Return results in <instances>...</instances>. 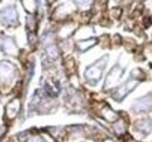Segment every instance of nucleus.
Segmentation results:
<instances>
[{"label":"nucleus","instance_id":"nucleus-10","mask_svg":"<svg viewBox=\"0 0 152 142\" xmlns=\"http://www.w3.org/2000/svg\"><path fill=\"white\" fill-rule=\"evenodd\" d=\"M102 115H103L105 119L110 120V121H115V120L117 119L116 113H115V112H113L110 108H105V110H103V112H102Z\"/></svg>","mask_w":152,"mask_h":142},{"label":"nucleus","instance_id":"nucleus-14","mask_svg":"<svg viewBox=\"0 0 152 142\" xmlns=\"http://www.w3.org/2000/svg\"><path fill=\"white\" fill-rule=\"evenodd\" d=\"M2 133H4V128H2V127H0V136L2 135Z\"/></svg>","mask_w":152,"mask_h":142},{"label":"nucleus","instance_id":"nucleus-1","mask_svg":"<svg viewBox=\"0 0 152 142\" xmlns=\"http://www.w3.org/2000/svg\"><path fill=\"white\" fill-rule=\"evenodd\" d=\"M107 61H108V57L104 55L103 58H101L99 60H97L95 63H93L91 66H89L84 73L86 78L88 81H90L91 83H96L101 79L102 77V73H103V69L107 65Z\"/></svg>","mask_w":152,"mask_h":142},{"label":"nucleus","instance_id":"nucleus-3","mask_svg":"<svg viewBox=\"0 0 152 142\" xmlns=\"http://www.w3.org/2000/svg\"><path fill=\"white\" fill-rule=\"evenodd\" d=\"M15 73L14 66L8 61H1L0 62V81L10 82Z\"/></svg>","mask_w":152,"mask_h":142},{"label":"nucleus","instance_id":"nucleus-6","mask_svg":"<svg viewBox=\"0 0 152 142\" xmlns=\"http://www.w3.org/2000/svg\"><path fill=\"white\" fill-rule=\"evenodd\" d=\"M123 74V69L119 68L118 66H115L114 68L111 69V72L108 74L107 80H105V88H111L114 87L115 85L118 82V80L121 79Z\"/></svg>","mask_w":152,"mask_h":142},{"label":"nucleus","instance_id":"nucleus-5","mask_svg":"<svg viewBox=\"0 0 152 142\" xmlns=\"http://www.w3.org/2000/svg\"><path fill=\"white\" fill-rule=\"evenodd\" d=\"M152 107V95H146L142 99H138L133 102L132 108L134 112H145Z\"/></svg>","mask_w":152,"mask_h":142},{"label":"nucleus","instance_id":"nucleus-11","mask_svg":"<svg viewBox=\"0 0 152 142\" xmlns=\"http://www.w3.org/2000/svg\"><path fill=\"white\" fill-rule=\"evenodd\" d=\"M89 42H86V41H83V42H80L78 43V46H80V48L82 49V51H86L87 48H89V47H91L93 45H95L96 40L95 39H91V40H88Z\"/></svg>","mask_w":152,"mask_h":142},{"label":"nucleus","instance_id":"nucleus-13","mask_svg":"<svg viewBox=\"0 0 152 142\" xmlns=\"http://www.w3.org/2000/svg\"><path fill=\"white\" fill-rule=\"evenodd\" d=\"M31 142H46V140L42 139V138H40V136H37V138H34Z\"/></svg>","mask_w":152,"mask_h":142},{"label":"nucleus","instance_id":"nucleus-7","mask_svg":"<svg viewBox=\"0 0 152 142\" xmlns=\"http://www.w3.org/2000/svg\"><path fill=\"white\" fill-rule=\"evenodd\" d=\"M0 47L2 48L4 52H6L8 54H14L17 52V46H15L14 41L10 38H1L0 39Z\"/></svg>","mask_w":152,"mask_h":142},{"label":"nucleus","instance_id":"nucleus-4","mask_svg":"<svg viewBox=\"0 0 152 142\" xmlns=\"http://www.w3.org/2000/svg\"><path fill=\"white\" fill-rule=\"evenodd\" d=\"M139 83L138 80H136V79H131V80H129V81H126L125 83H123L117 90H116V93H115L114 98L116 100H122L123 98H125L131 90H133L134 88H136V86Z\"/></svg>","mask_w":152,"mask_h":142},{"label":"nucleus","instance_id":"nucleus-8","mask_svg":"<svg viewBox=\"0 0 152 142\" xmlns=\"http://www.w3.org/2000/svg\"><path fill=\"white\" fill-rule=\"evenodd\" d=\"M136 129L143 134H149L152 130V119H143L136 122Z\"/></svg>","mask_w":152,"mask_h":142},{"label":"nucleus","instance_id":"nucleus-12","mask_svg":"<svg viewBox=\"0 0 152 142\" xmlns=\"http://www.w3.org/2000/svg\"><path fill=\"white\" fill-rule=\"evenodd\" d=\"M115 130H116L118 134H122V133H124V130H125L124 123H123L122 121H118V123H116V124H115Z\"/></svg>","mask_w":152,"mask_h":142},{"label":"nucleus","instance_id":"nucleus-9","mask_svg":"<svg viewBox=\"0 0 152 142\" xmlns=\"http://www.w3.org/2000/svg\"><path fill=\"white\" fill-rule=\"evenodd\" d=\"M19 107H20V102L18 99H15V100L10 102L7 104V107H6V115H7V118H14L17 115L18 110H19Z\"/></svg>","mask_w":152,"mask_h":142},{"label":"nucleus","instance_id":"nucleus-15","mask_svg":"<svg viewBox=\"0 0 152 142\" xmlns=\"http://www.w3.org/2000/svg\"><path fill=\"white\" fill-rule=\"evenodd\" d=\"M105 142H113V141H111V140H107Z\"/></svg>","mask_w":152,"mask_h":142},{"label":"nucleus","instance_id":"nucleus-2","mask_svg":"<svg viewBox=\"0 0 152 142\" xmlns=\"http://www.w3.org/2000/svg\"><path fill=\"white\" fill-rule=\"evenodd\" d=\"M0 21L5 25H14L18 21V13L13 6L5 7L0 11Z\"/></svg>","mask_w":152,"mask_h":142}]
</instances>
